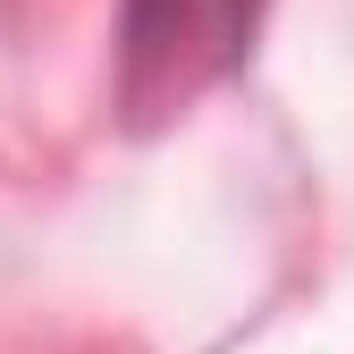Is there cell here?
<instances>
[{
	"mask_svg": "<svg viewBox=\"0 0 354 354\" xmlns=\"http://www.w3.org/2000/svg\"><path fill=\"white\" fill-rule=\"evenodd\" d=\"M261 0H127L118 17V84L127 110H186L219 76H236L253 51Z\"/></svg>",
	"mask_w": 354,
	"mask_h": 354,
	"instance_id": "obj_1",
	"label": "cell"
}]
</instances>
